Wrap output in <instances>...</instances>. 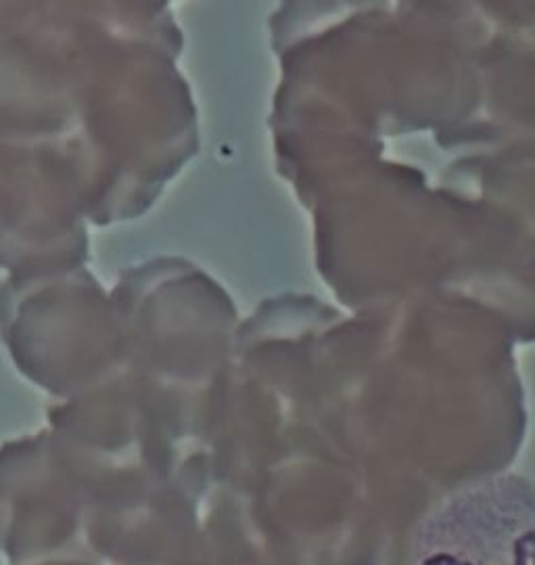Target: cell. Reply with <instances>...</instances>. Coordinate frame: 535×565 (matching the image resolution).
I'll use <instances>...</instances> for the list:
<instances>
[{
    "instance_id": "obj_1",
    "label": "cell",
    "mask_w": 535,
    "mask_h": 565,
    "mask_svg": "<svg viewBox=\"0 0 535 565\" xmlns=\"http://www.w3.org/2000/svg\"><path fill=\"white\" fill-rule=\"evenodd\" d=\"M408 565H535V497L483 486L427 515Z\"/></svg>"
}]
</instances>
